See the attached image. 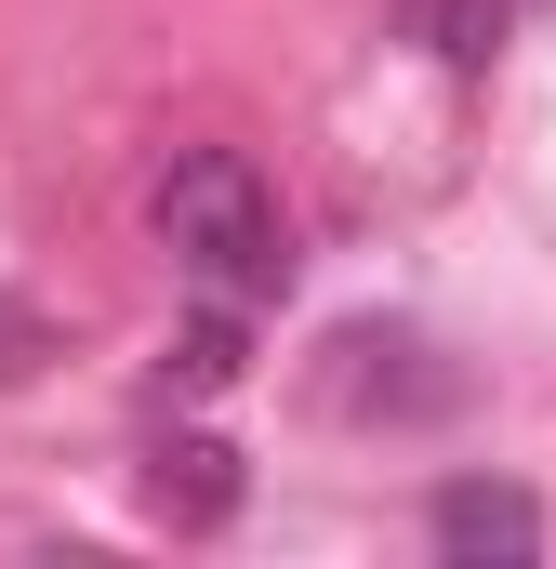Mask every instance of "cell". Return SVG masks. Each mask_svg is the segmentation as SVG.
Here are the masks:
<instances>
[{
	"label": "cell",
	"mask_w": 556,
	"mask_h": 569,
	"mask_svg": "<svg viewBox=\"0 0 556 569\" xmlns=\"http://www.w3.org/2000/svg\"><path fill=\"white\" fill-rule=\"evenodd\" d=\"M146 226H159V252L199 291H239V305H278V291H291V212H278V186L239 146H186V159L159 172Z\"/></svg>",
	"instance_id": "obj_1"
},
{
	"label": "cell",
	"mask_w": 556,
	"mask_h": 569,
	"mask_svg": "<svg viewBox=\"0 0 556 569\" xmlns=\"http://www.w3.org/2000/svg\"><path fill=\"white\" fill-rule=\"evenodd\" d=\"M424 358H437L424 331H345L331 345V398L358 425H437V411H464V371H424Z\"/></svg>",
	"instance_id": "obj_2"
},
{
	"label": "cell",
	"mask_w": 556,
	"mask_h": 569,
	"mask_svg": "<svg viewBox=\"0 0 556 569\" xmlns=\"http://www.w3.org/2000/svg\"><path fill=\"white\" fill-rule=\"evenodd\" d=\"M239 503H252V463H239L226 437L172 425L159 450H146V517H159V530H186V543H199V530H226Z\"/></svg>",
	"instance_id": "obj_3"
},
{
	"label": "cell",
	"mask_w": 556,
	"mask_h": 569,
	"mask_svg": "<svg viewBox=\"0 0 556 569\" xmlns=\"http://www.w3.org/2000/svg\"><path fill=\"white\" fill-rule=\"evenodd\" d=\"M424 543H437V557H464V569H530L544 557V503H530V490H517V477H450V490H437V503H424Z\"/></svg>",
	"instance_id": "obj_4"
},
{
	"label": "cell",
	"mask_w": 556,
	"mask_h": 569,
	"mask_svg": "<svg viewBox=\"0 0 556 569\" xmlns=\"http://www.w3.org/2000/svg\"><path fill=\"white\" fill-rule=\"evenodd\" d=\"M239 371H252V305H239V291H199V318L172 331L159 385H172V398H226Z\"/></svg>",
	"instance_id": "obj_5"
},
{
	"label": "cell",
	"mask_w": 556,
	"mask_h": 569,
	"mask_svg": "<svg viewBox=\"0 0 556 569\" xmlns=\"http://www.w3.org/2000/svg\"><path fill=\"white\" fill-rule=\"evenodd\" d=\"M504 27H517V0H398V40H424V53L464 67V80L504 53Z\"/></svg>",
	"instance_id": "obj_6"
}]
</instances>
